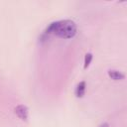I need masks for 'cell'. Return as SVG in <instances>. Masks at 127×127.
Instances as JSON below:
<instances>
[{
	"mask_svg": "<svg viewBox=\"0 0 127 127\" xmlns=\"http://www.w3.org/2000/svg\"><path fill=\"white\" fill-rule=\"evenodd\" d=\"M77 32L76 24L71 20H60L50 24L46 29L47 34H53L61 39H71Z\"/></svg>",
	"mask_w": 127,
	"mask_h": 127,
	"instance_id": "6da1fadb",
	"label": "cell"
},
{
	"mask_svg": "<svg viewBox=\"0 0 127 127\" xmlns=\"http://www.w3.org/2000/svg\"><path fill=\"white\" fill-rule=\"evenodd\" d=\"M15 111V114L23 121H26L28 119V115H29V110H28V107L26 105H23V104H19L15 107L14 109Z\"/></svg>",
	"mask_w": 127,
	"mask_h": 127,
	"instance_id": "7a4b0ae2",
	"label": "cell"
},
{
	"mask_svg": "<svg viewBox=\"0 0 127 127\" xmlns=\"http://www.w3.org/2000/svg\"><path fill=\"white\" fill-rule=\"evenodd\" d=\"M108 75L111 79H114V80H121V79H124V77H125L124 73H122L121 71L116 70V69H109Z\"/></svg>",
	"mask_w": 127,
	"mask_h": 127,
	"instance_id": "3957f363",
	"label": "cell"
},
{
	"mask_svg": "<svg viewBox=\"0 0 127 127\" xmlns=\"http://www.w3.org/2000/svg\"><path fill=\"white\" fill-rule=\"evenodd\" d=\"M84 92H85V81H80L76 87H75V96L76 97H82L84 95Z\"/></svg>",
	"mask_w": 127,
	"mask_h": 127,
	"instance_id": "277c9868",
	"label": "cell"
},
{
	"mask_svg": "<svg viewBox=\"0 0 127 127\" xmlns=\"http://www.w3.org/2000/svg\"><path fill=\"white\" fill-rule=\"evenodd\" d=\"M91 60H92V54L91 53L86 54L85 57H84V68H87V66L91 63Z\"/></svg>",
	"mask_w": 127,
	"mask_h": 127,
	"instance_id": "5b68a950",
	"label": "cell"
},
{
	"mask_svg": "<svg viewBox=\"0 0 127 127\" xmlns=\"http://www.w3.org/2000/svg\"><path fill=\"white\" fill-rule=\"evenodd\" d=\"M99 127H109V125H108V123H103V124H101Z\"/></svg>",
	"mask_w": 127,
	"mask_h": 127,
	"instance_id": "8992f818",
	"label": "cell"
}]
</instances>
